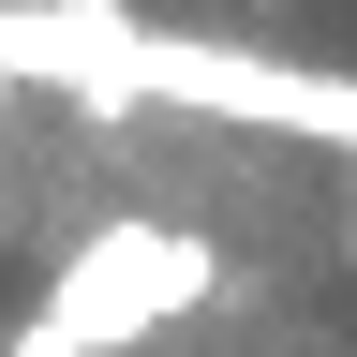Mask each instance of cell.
Returning a JSON list of instances; mask_svg holds the SVG:
<instances>
[{
    "mask_svg": "<svg viewBox=\"0 0 357 357\" xmlns=\"http://www.w3.org/2000/svg\"><path fill=\"white\" fill-rule=\"evenodd\" d=\"M223 298V253L194 238V223H89V238L60 253V283H45V328L60 342H89V357H119V342H149V328H178V312H208Z\"/></svg>",
    "mask_w": 357,
    "mask_h": 357,
    "instance_id": "obj_1",
    "label": "cell"
},
{
    "mask_svg": "<svg viewBox=\"0 0 357 357\" xmlns=\"http://www.w3.org/2000/svg\"><path fill=\"white\" fill-rule=\"evenodd\" d=\"M0 357H89V342H60V328H45V312H30V328H15V342H0Z\"/></svg>",
    "mask_w": 357,
    "mask_h": 357,
    "instance_id": "obj_2",
    "label": "cell"
},
{
    "mask_svg": "<svg viewBox=\"0 0 357 357\" xmlns=\"http://www.w3.org/2000/svg\"><path fill=\"white\" fill-rule=\"evenodd\" d=\"M342 238H357V223H342Z\"/></svg>",
    "mask_w": 357,
    "mask_h": 357,
    "instance_id": "obj_3",
    "label": "cell"
}]
</instances>
